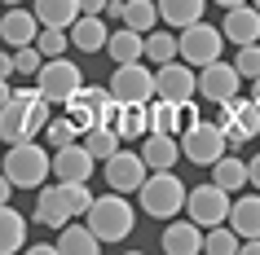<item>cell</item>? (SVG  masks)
<instances>
[{
	"label": "cell",
	"instance_id": "f907efd6",
	"mask_svg": "<svg viewBox=\"0 0 260 255\" xmlns=\"http://www.w3.org/2000/svg\"><path fill=\"white\" fill-rule=\"evenodd\" d=\"M251 5H256V9H260V0H251Z\"/></svg>",
	"mask_w": 260,
	"mask_h": 255
},
{
	"label": "cell",
	"instance_id": "c3c4849f",
	"mask_svg": "<svg viewBox=\"0 0 260 255\" xmlns=\"http://www.w3.org/2000/svg\"><path fill=\"white\" fill-rule=\"evenodd\" d=\"M0 5H5V9H9V5H22V0H0Z\"/></svg>",
	"mask_w": 260,
	"mask_h": 255
},
{
	"label": "cell",
	"instance_id": "f35d334b",
	"mask_svg": "<svg viewBox=\"0 0 260 255\" xmlns=\"http://www.w3.org/2000/svg\"><path fill=\"white\" fill-rule=\"evenodd\" d=\"M14 180H9V176H5V167H0V207H5V202H9V198H14Z\"/></svg>",
	"mask_w": 260,
	"mask_h": 255
},
{
	"label": "cell",
	"instance_id": "e575fe53",
	"mask_svg": "<svg viewBox=\"0 0 260 255\" xmlns=\"http://www.w3.org/2000/svg\"><path fill=\"white\" fill-rule=\"evenodd\" d=\"M36 44H40L44 57H62V53L71 49V27H40Z\"/></svg>",
	"mask_w": 260,
	"mask_h": 255
},
{
	"label": "cell",
	"instance_id": "83f0119b",
	"mask_svg": "<svg viewBox=\"0 0 260 255\" xmlns=\"http://www.w3.org/2000/svg\"><path fill=\"white\" fill-rule=\"evenodd\" d=\"M207 9V0H159V18H164V27H190L199 22Z\"/></svg>",
	"mask_w": 260,
	"mask_h": 255
},
{
	"label": "cell",
	"instance_id": "277c9868",
	"mask_svg": "<svg viewBox=\"0 0 260 255\" xmlns=\"http://www.w3.org/2000/svg\"><path fill=\"white\" fill-rule=\"evenodd\" d=\"M141 198V211L154 215V220H172V215L185 211V198H190V189L181 185L177 172H150L146 176V185L137 189Z\"/></svg>",
	"mask_w": 260,
	"mask_h": 255
},
{
	"label": "cell",
	"instance_id": "ba28073f",
	"mask_svg": "<svg viewBox=\"0 0 260 255\" xmlns=\"http://www.w3.org/2000/svg\"><path fill=\"white\" fill-rule=\"evenodd\" d=\"M115 106H119V101H115V93H110V88H88V84H84V88L71 97L62 110L71 115V123H75L80 132H88L93 123H110Z\"/></svg>",
	"mask_w": 260,
	"mask_h": 255
},
{
	"label": "cell",
	"instance_id": "484cf974",
	"mask_svg": "<svg viewBox=\"0 0 260 255\" xmlns=\"http://www.w3.org/2000/svg\"><path fill=\"white\" fill-rule=\"evenodd\" d=\"M123 27H133V31H154L164 18H159V0H123V14H119Z\"/></svg>",
	"mask_w": 260,
	"mask_h": 255
},
{
	"label": "cell",
	"instance_id": "d590c367",
	"mask_svg": "<svg viewBox=\"0 0 260 255\" xmlns=\"http://www.w3.org/2000/svg\"><path fill=\"white\" fill-rule=\"evenodd\" d=\"M234 66H238L243 80H256L260 75V40L256 44H238V49H234Z\"/></svg>",
	"mask_w": 260,
	"mask_h": 255
},
{
	"label": "cell",
	"instance_id": "1f68e13d",
	"mask_svg": "<svg viewBox=\"0 0 260 255\" xmlns=\"http://www.w3.org/2000/svg\"><path fill=\"white\" fill-rule=\"evenodd\" d=\"M238 246H243V238L234 233L230 220H225V225H212V229L203 233V251H212V255H234Z\"/></svg>",
	"mask_w": 260,
	"mask_h": 255
},
{
	"label": "cell",
	"instance_id": "7402d4cb",
	"mask_svg": "<svg viewBox=\"0 0 260 255\" xmlns=\"http://www.w3.org/2000/svg\"><path fill=\"white\" fill-rule=\"evenodd\" d=\"M97 246H102V238L88 229V220H84V225H62L57 229V251L62 255H97Z\"/></svg>",
	"mask_w": 260,
	"mask_h": 255
},
{
	"label": "cell",
	"instance_id": "d4e9b609",
	"mask_svg": "<svg viewBox=\"0 0 260 255\" xmlns=\"http://www.w3.org/2000/svg\"><path fill=\"white\" fill-rule=\"evenodd\" d=\"M106 53L115 57V62H141V57H146V35H141V31H133V27L110 31Z\"/></svg>",
	"mask_w": 260,
	"mask_h": 255
},
{
	"label": "cell",
	"instance_id": "3957f363",
	"mask_svg": "<svg viewBox=\"0 0 260 255\" xmlns=\"http://www.w3.org/2000/svg\"><path fill=\"white\" fill-rule=\"evenodd\" d=\"M0 167L18 189H40L49 180V172H53V150L36 145V141H18V145H9Z\"/></svg>",
	"mask_w": 260,
	"mask_h": 255
},
{
	"label": "cell",
	"instance_id": "7c38bea8",
	"mask_svg": "<svg viewBox=\"0 0 260 255\" xmlns=\"http://www.w3.org/2000/svg\"><path fill=\"white\" fill-rule=\"evenodd\" d=\"M154 97H168V101H190V97H199V66L181 62V57L154 66Z\"/></svg>",
	"mask_w": 260,
	"mask_h": 255
},
{
	"label": "cell",
	"instance_id": "4dcf8cb0",
	"mask_svg": "<svg viewBox=\"0 0 260 255\" xmlns=\"http://www.w3.org/2000/svg\"><path fill=\"white\" fill-rule=\"evenodd\" d=\"M212 180H216L220 189H243V185H251L247 163H243V159H234V154H220V159L212 163Z\"/></svg>",
	"mask_w": 260,
	"mask_h": 255
},
{
	"label": "cell",
	"instance_id": "ab89813d",
	"mask_svg": "<svg viewBox=\"0 0 260 255\" xmlns=\"http://www.w3.org/2000/svg\"><path fill=\"white\" fill-rule=\"evenodd\" d=\"M9 75H18V66H14V53H0V80H9Z\"/></svg>",
	"mask_w": 260,
	"mask_h": 255
},
{
	"label": "cell",
	"instance_id": "60d3db41",
	"mask_svg": "<svg viewBox=\"0 0 260 255\" xmlns=\"http://www.w3.org/2000/svg\"><path fill=\"white\" fill-rule=\"evenodd\" d=\"M27 251H31V255H53L57 242H27Z\"/></svg>",
	"mask_w": 260,
	"mask_h": 255
},
{
	"label": "cell",
	"instance_id": "6da1fadb",
	"mask_svg": "<svg viewBox=\"0 0 260 255\" xmlns=\"http://www.w3.org/2000/svg\"><path fill=\"white\" fill-rule=\"evenodd\" d=\"M53 119V106L40 88H14V101L0 110V132H5V145H18V141H36L44 132V123Z\"/></svg>",
	"mask_w": 260,
	"mask_h": 255
},
{
	"label": "cell",
	"instance_id": "9a60e30c",
	"mask_svg": "<svg viewBox=\"0 0 260 255\" xmlns=\"http://www.w3.org/2000/svg\"><path fill=\"white\" fill-rule=\"evenodd\" d=\"M93 163H97V154L84 141H71V145L53 150V176L57 180H93Z\"/></svg>",
	"mask_w": 260,
	"mask_h": 255
},
{
	"label": "cell",
	"instance_id": "bcb514c9",
	"mask_svg": "<svg viewBox=\"0 0 260 255\" xmlns=\"http://www.w3.org/2000/svg\"><path fill=\"white\" fill-rule=\"evenodd\" d=\"M220 9H234V5H247V0H216Z\"/></svg>",
	"mask_w": 260,
	"mask_h": 255
},
{
	"label": "cell",
	"instance_id": "ffe728a7",
	"mask_svg": "<svg viewBox=\"0 0 260 255\" xmlns=\"http://www.w3.org/2000/svg\"><path fill=\"white\" fill-rule=\"evenodd\" d=\"M164 251L168 255H199L203 251V225L199 220H172V225H164Z\"/></svg>",
	"mask_w": 260,
	"mask_h": 255
},
{
	"label": "cell",
	"instance_id": "9c48e42d",
	"mask_svg": "<svg viewBox=\"0 0 260 255\" xmlns=\"http://www.w3.org/2000/svg\"><path fill=\"white\" fill-rule=\"evenodd\" d=\"M106 167H102V176H106L110 189H119V194H137L141 185H146V176H150V167H146V159H141V150H115L110 159H102Z\"/></svg>",
	"mask_w": 260,
	"mask_h": 255
},
{
	"label": "cell",
	"instance_id": "f546056e",
	"mask_svg": "<svg viewBox=\"0 0 260 255\" xmlns=\"http://www.w3.org/2000/svg\"><path fill=\"white\" fill-rule=\"evenodd\" d=\"M177 57H181V40L172 35V31H164V27L146 31V62L164 66V62H177Z\"/></svg>",
	"mask_w": 260,
	"mask_h": 255
},
{
	"label": "cell",
	"instance_id": "e0dca14e",
	"mask_svg": "<svg viewBox=\"0 0 260 255\" xmlns=\"http://www.w3.org/2000/svg\"><path fill=\"white\" fill-rule=\"evenodd\" d=\"M141 159H146L150 172H172L177 159H185L181 154V136L177 132H146L141 136Z\"/></svg>",
	"mask_w": 260,
	"mask_h": 255
},
{
	"label": "cell",
	"instance_id": "836d02e7",
	"mask_svg": "<svg viewBox=\"0 0 260 255\" xmlns=\"http://www.w3.org/2000/svg\"><path fill=\"white\" fill-rule=\"evenodd\" d=\"M80 136H84V132L75 128V123H71L67 110H62L57 119L44 123V145H49V150H62V145H71V141H80Z\"/></svg>",
	"mask_w": 260,
	"mask_h": 255
},
{
	"label": "cell",
	"instance_id": "2e32d148",
	"mask_svg": "<svg viewBox=\"0 0 260 255\" xmlns=\"http://www.w3.org/2000/svg\"><path fill=\"white\" fill-rule=\"evenodd\" d=\"M40 27H44V22L36 18V9L9 5V9H5V18H0V40L9 44V49H22V44H36Z\"/></svg>",
	"mask_w": 260,
	"mask_h": 255
},
{
	"label": "cell",
	"instance_id": "74e56055",
	"mask_svg": "<svg viewBox=\"0 0 260 255\" xmlns=\"http://www.w3.org/2000/svg\"><path fill=\"white\" fill-rule=\"evenodd\" d=\"M67 185V198H71V211L84 215L88 207H93V189H88V180H62Z\"/></svg>",
	"mask_w": 260,
	"mask_h": 255
},
{
	"label": "cell",
	"instance_id": "b9f144b4",
	"mask_svg": "<svg viewBox=\"0 0 260 255\" xmlns=\"http://www.w3.org/2000/svg\"><path fill=\"white\" fill-rule=\"evenodd\" d=\"M106 5H110V0H80L84 14H106Z\"/></svg>",
	"mask_w": 260,
	"mask_h": 255
},
{
	"label": "cell",
	"instance_id": "7bdbcfd3",
	"mask_svg": "<svg viewBox=\"0 0 260 255\" xmlns=\"http://www.w3.org/2000/svg\"><path fill=\"white\" fill-rule=\"evenodd\" d=\"M247 176H251V189H260V154L247 163Z\"/></svg>",
	"mask_w": 260,
	"mask_h": 255
},
{
	"label": "cell",
	"instance_id": "8fae6325",
	"mask_svg": "<svg viewBox=\"0 0 260 255\" xmlns=\"http://www.w3.org/2000/svg\"><path fill=\"white\" fill-rule=\"evenodd\" d=\"M115 101H150L154 97V70L146 66V57L141 62H115V75L106 84Z\"/></svg>",
	"mask_w": 260,
	"mask_h": 255
},
{
	"label": "cell",
	"instance_id": "f6af8a7d",
	"mask_svg": "<svg viewBox=\"0 0 260 255\" xmlns=\"http://www.w3.org/2000/svg\"><path fill=\"white\" fill-rule=\"evenodd\" d=\"M243 255H260V238H243V246H238Z\"/></svg>",
	"mask_w": 260,
	"mask_h": 255
},
{
	"label": "cell",
	"instance_id": "8d00e7d4",
	"mask_svg": "<svg viewBox=\"0 0 260 255\" xmlns=\"http://www.w3.org/2000/svg\"><path fill=\"white\" fill-rule=\"evenodd\" d=\"M14 66H18V75H31V80H36V70L44 66L40 44H22V49H14Z\"/></svg>",
	"mask_w": 260,
	"mask_h": 255
},
{
	"label": "cell",
	"instance_id": "5bb4252c",
	"mask_svg": "<svg viewBox=\"0 0 260 255\" xmlns=\"http://www.w3.org/2000/svg\"><path fill=\"white\" fill-rule=\"evenodd\" d=\"M71 220H75V211H71V198H67V185H62V180L36 189V225L62 229V225H71Z\"/></svg>",
	"mask_w": 260,
	"mask_h": 255
},
{
	"label": "cell",
	"instance_id": "d6986e66",
	"mask_svg": "<svg viewBox=\"0 0 260 255\" xmlns=\"http://www.w3.org/2000/svg\"><path fill=\"white\" fill-rule=\"evenodd\" d=\"M110 128L119 132V141H141L150 132V101H119L110 115Z\"/></svg>",
	"mask_w": 260,
	"mask_h": 255
},
{
	"label": "cell",
	"instance_id": "4316f807",
	"mask_svg": "<svg viewBox=\"0 0 260 255\" xmlns=\"http://www.w3.org/2000/svg\"><path fill=\"white\" fill-rule=\"evenodd\" d=\"M150 132H185V115H181V101H168V97H150Z\"/></svg>",
	"mask_w": 260,
	"mask_h": 255
},
{
	"label": "cell",
	"instance_id": "ac0fdd59",
	"mask_svg": "<svg viewBox=\"0 0 260 255\" xmlns=\"http://www.w3.org/2000/svg\"><path fill=\"white\" fill-rule=\"evenodd\" d=\"M220 31H225V40L238 49V44H256L260 40V9L247 0V5H234V9H225V22H220Z\"/></svg>",
	"mask_w": 260,
	"mask_h": 255
},
{
	"label": "cell",
	"instance_id": "cb8c5ba5",
	"mask_svg": "<svg viewBox=\"0 0 260 255\" xmlns=\"http://www.w3.org/2000/svg\"><path fill=\"white\" fill-rule=\"evenodd\" d=\"M14 251H27V220H22V211H14L5 202L0 207V255H14Z\"/></svg>",
	"mask_w": 260,
	"mask_h": 255
},
{
	"label": "cell",
	"instance_id": "603a6c76",
	"mask_svg": "<svg viewBox=\"0 0 260 255\" xmlns=\"http://www.w3.org/2000/svg\"><path fill=\"white\" fill-rule=\"evenodd\" d=\"M230 220H234V233H238V238H260V189L234 198Z\"/></svg>",
	"mask_w": 260,
	"mask_h": 255
},
{
	"label": "cell",
	"instance_id": "30bf717a",
	"mask_svg": "<svg viewBox=\"0 0 260 255\" xmlns=\"http://www.w3.org/2000/svg\"><path fill=\"white\" fill-rule=\"evenodd\" d=\"M230 207H234L230 189H220L216 180H207V185L190 189V198H185V215H190V220H199L203 229L225 225V220H230Z\"/></svg>",
	"mask_w": 260,
	"mask_h": 255
},
{
	"label": "cell",
	"instance_id": "4fadbf2b",
	"mask_svg": "<svg viewBox=\"0 0 260 255\" xmlns=\"http://www.w3.org/2000/svg\"><path fill=\"white\" fill-rule=\"evenodd\" d=\"M238 84H243V75H238V66L225 62V57L199 66V97H203V101H216V106L230 101V97H238Z\"/></svg>",
	"mask_w": 260,
	"mask_h": 255
},
{
	"label": "cell",
	"instance_id": "7dc6e473",
	"mask_svg": "<svg viewBox=\"0 0 260 255\" xmlns=\"http://www.w3.org/2000/svg\"><path fill=\"white\" fill-rule=\"evenodd\" d=\"M251 97H256V101H260V75H256V80H251Z\"/></svg>",
	"mask_w": 260,
	"mask_h": 255
},
{
	"label": "cell",
	"instance_id": "52a82bcc",
	"mask_svg": "<svg viewBox=\"0 0 260 255\" xmlns=\"http://www.w3.org/2000/svg\"><path fill=\"white\" fill-rule=\"evenodd\" d=\"M177 40H181V62H190V66H207V62H216L220 49H225V31L212 27V22H190V27H181L177 31Z\"/></svg>",
	"mask_w": 260,
	"mask_h": 255
},
{
	"label": "cell",
	"instance_id": "681fc988",
	"mask_svg": "<svg viewBox=\"0 0 260 255\" xmlns=\"http://www.w3.org/2000/svg\"><path fill=\"white\" fill-rule=\"evenodd\" d=\"M0 145H5V132H0Z\"/></svg>",
	"mask_w": 260,
	"mask_h": 255
},
{
	"label": "cell",
	"instance_id": "5b68a950",
	"mask_svg": "<svg viewBox=\"0 0 260 255\" xmlns=\"http://www.w3.org/2000/svg\"><path fill=\"white\" fill-rule=\"evenodd\" d=\"M36 88L49 97V106H67L71 97L84 88V70L75 66L67 53L62 57H44V66L36 70Z\"/></svg>",
	"mask_w": 260,
	"mask_h": 255
},
{
	"label": "cell",
	"instance_id": "44dd1931",
	"mask_svg": "<svg viewBox=\"0 0 260 255\" xmlns=\"http://www.w3.org/2000/svg\"><path fill=\"white\" fill-rule=\"evenodd\" d=\"M106 40H110V31L102 22V14H80L71 22V49H80V53H106Z\"/></svg>",
	"mask_w": 260,
	"mask_h": 255
},
{
	"label": "cell",
	"instance_id": "ee69618b",
	"mask_svg": "<svg viewBox=\"0 0 260 255\" xmlns=\"http://www.w3.org/2000/svg\"><path fill=\"white\" fill-rule=\"evenodd\" d=\"M9 101H14V84H9V80H0V110L9 106Z\"/></svg>",
	"mask_w": 260,
	"mask_h": 255
},
{
	"label": "cell",
	"instance_id": "f1b7e54d",
	"mask_svg": "<svg viewBox=\"0 0 260 255\" xmlns=\"http://www.w3.org/2000/svg\"><path fill=\"white\" fill-rule=\"evenodd\" d=\"M31 9H36V18H40L44 27H71V22L84 14L80 0H36Z\"/></svg>",
	"mask_w": 260,
	"mask_h": 255
},
{
	"label": "cell",
	"instance_id": "7a4b0ae2",
	"mask_svg": "<svg viewBox=\"0 0 260 255\" xmlns=\"http://www.w3.org/2000/svg\"><path fill=\"white\" fill-rule=\"evenodd\" d=\"M84 220H88V229H93L102 242H123L128 233H133V225H137V211H133L128 194L110 189V194H102V198H93V207L84 211Z\"/></svg>",
	"mask_w": 260,
	"mask_h": 255
},
{
	"label": "cell",
	"instance_id": "d6a6232c",
	"mask_svg": "<svg viewBox=\"0 0 260 255\" xmlns=\"http://www.w3.org/2000/svg\"><path fill=\"white\" fill-rule=\"evenodd\" d=\"M84 145L93 150L97 159H110V154H115V150H119L123 141H119V132H115L110 123H93V128L84 132Z\"/></svg>",
	"mask_w": 260,
	"mask_h": 255
},
{
	"label": "cell",
	"instance_id": "8992f818",
	"mask_svg": "<svg viewBox=\"0 0 260 255\" xmlns=\"http://www.w3.org/2000/svg\"><path fill=\"white\" fill-rule=\"evenodd\" d=\"M181 154L194 163V167H212L220 154H230V141H225V128L220 119H194L185 132H181Z\"/></svg>",
	"mask_w": 260,
	"mask_h": 255
}]
</instances>
